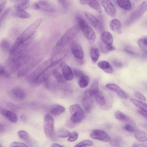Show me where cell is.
<instances>
[{"instance_id":"6da1fadb","label":"cell","mask_w":147,"mask_h":147,"mask_svg":"<svg viewBox=\"0 0 147 147\" xmlns=\"http://www.w3.org/2000/svg\"><path fill=\"white\" fill-rule=\"evenodd\" d=\"M43 21L39 18L33 23L19 36L12 45L9 53L11 54L20 45L28 40L33 35Z\"/></svg>"},{"instance_id":"7a4b0ae2","label":"cell","mask_w":147,"mask_h":147,"mask_svg":"<svg viewBox=\"0 0 147 147\" xmlns=\"http://www.w3.org/2000/svg\"><path fill=\"white\" fill-rule=\"evenodd\" d=\"M80 29L78 24H76L68 30L57 42L53 48V53L56 54L62 50L76 35Z\"/></svg>"},{"instance_id":"3957f363","label":"cell","mask_w":147,"mask_h":147,"mask_svg":"<svg viewBox=\"0 0 147 147\" xmlns=\"http://www.w3.org/2000/svg\"><path fill=\"white\" fill-rule=\"evenodd\" d=\"M76 19L78 22L80 29L88 43L90 45H92L96 39V34L94 30L81 17L76 16Z\"/></svg>"},{"instance_id":"277c9868","label":"cell","mask_w":147,"mask_h":147,"mask_svg":"<svg viewBox=\"0 0 147 147\" xmlns=\"http://www.w3.org/2000/svg\"><path fill=\"white\" fill-rule=\"evenodd\" d=\"M52 67L50 58L45 60L28 76L27 80L32 84L38 77Z\"/></svg>"},{"instance_id":"5b68a950","label":"cell","mask_w":147,"mask_h":147,"mask_svg":"<svg viewBox=\"0 0 147 147\" xmlns=\"http://www.w3.org/2000/svg\"><path fill=\"white\" fill-rule=\"evenodd\" d=\"M69 112L71 115L70 120L76 124H78L84 118V112L78 104L71 105L69 107Z\"/></svg>"},{"instance_id":"8992f818","label":"cell","mask_w":147,"mask_h":147,"mask_svg":"<svg viewBox=\"0 0 147 147\" xmlns=\"http://www.w3.org/2000/svg\"><path fill=\"white\" fill-rule=\"evenodd\" d=\"M147 10V1L142 3L131 14L126 24L129 25L139 19Z\"/></svg>"},{"instance_id":"52a82bcc","label":"cell","mask_w":147,"mask_h":147,"mask_svg":"<svg viewBox=\"0 0 147 147\" xmlns=\"http://www.w3.org/2000/svg\"><path fill=\"white\" fill-rule=\"evenodd\" d=\"M31 59V56L26 53L13 62L9 66V72L13 73L20 69Z\"/></svg>"},{"instance_id":"ba28073f","label":"cell","mask_w":147,"mask_h":147,"mask_svg":"<svg viewBox=\"0 0 147 147\" xmlns=\"http://www.w3.org/2000/svg\"><path fill=\"white\" fill-rule=\"evenodd\" d=\"M41 59L36 58L30 60L24 65L20 69L17 74L18 77H22L34 68L41 61Z\"/></svg>"},{"instance_id":"9c48e42d","label":"cell","mask_w":147,"mask_h":147,"mask_svg":"<svg viewBox=\"0 0 147 147\" xmlns=\"http://www.w3.org/2000/svg\"><path fill=\"white\" fill-rule=\"evenodd\" d=\"M44 128L46 136L51 139L54 133V121L53 117L49 114H47L45 117Z\"/></svg>"},{"instance_id":"30bf717a","label":"cell","mask_w":147,"mask_h":147,"mask_svg":"<svg viewBox=\"0 0 147 147\" xmlns=\"http://www.w3.org/2000/svg\"><path fill=\"white\" fill-rule=\"evenodd\" d=\"M84 13L89 23L98 33H101L103 32V26L99 20L88 12L85 11Z\"/></svg>"},{"instance_id":"8fae6325","label":"cell","mask_w":147,"mask_h":147,"mask_svg":"<svg viewBox=\"0 0 147 147\" xmlns=\"http://www.w3.org/2000/svg\"><path fill=\"white\" fill-rule=\"evenodd\" d=\"M32 7L36 9L52 12L55 11V9L52 5L45 0H40L35 3Z\"/></svg>"},{"instance_id":"7c38bea8","label":"cell","mask_w":147,"mask_h":147,"mask_svg":"<svg viewBox=\"0 0 147 147\" xmlns=\"http://www.w3.org/2000/svg\"><path fill=\"white\" fill-rule=\"evenodd\" d=\"M101 5L106 13L112 17L116 15V10L115 6L110 0H101Z\"/></svg>"},{"instance_id":"4fadbf2b","label":"cell","mask_w":147,"mask_h":147,"mask_svg":"<svg viewBox=\"0 0 147 147\" xmlns=\"http://www.w3.org/2000/svg\"><path fill=\"white\" fill-rule=\"evenodd\" d=\"M82 104L86 112L89 113L91 111L93 107V101L89 90L86 91L84 93Z\"/></svg>"},{"instance_id":"5bb4252c","label":"cell","mask_w":147,"mask_h":147,"mask_svg":"<svg viewBox=\"0 0 147 147\" xmlns=\"http://www.w3.org/2000/svg\"><path fill=\"white\" fill-rule=\"evenodd\" d=\"M90 136L94 139L108 142L111 141L109 136L105 131L100 129H95L91 133Z\"/></svg>"},{"instance_id":"9a60e30c","label":"cell","mask_w":147,"mask_h":147,"mask_svg":"<svg viewBox=\"0 0 147 147\" xmlns=\"http://www.w3.org/2000/svg\"><path fill=\"white\" fill-rule=\"evenodd\" d=\"M70 48L72 54L76 58L83 59V52L81 47L79 44L72 42L71 44Z\"/></svg>"},{"instance_id":"2e32d148","label":"cell","mask_w":147,"mask_h":147,"mask_svg":"<svg viewBox=\"0 0 147 147\" xmlns=\"http://www.w3.org/2000/svg\"><path fill=\"white\" fill-rule=\"evenodd\" d=\"M69 52V51L68 49H65L55 54L50 58L52 66L56 65L65 58L68 54Z\"/></svg>"},{"instance_id":"e0dca14e","label":"cell","mask_w":147,"mask_h":147,"mask_svg":"<svg viewBox=\"0 0 147 147\" xmlns=\"http://www.w3.org/2000/svg\"><path fill=\"white\" fill-rule=\"evenodd\" d=\"M90 93L96 100L98 104L101 106H104L106 104V101L102 92L99 89L89 90Z\"/></svg>"},{"instance_id":"ac0fdd59","label":"cell","mask_w":147,"mask_h":147,"mask_svg":"<svg viewBox=\"0 0 147 147\" xmlns=\"http://www.w3.org/2000/svg\"><path fill=\"white\" fill-rule=\"evenodd\" d=\"M62 75L65 80H71L74 78L72 71L70 67L65 63H62L60 65Z\"/></svg>"},{"instance_id":"d6986e66","label":"cell","mask_w":147,"mask_h":147,"mask_svg":"<svg viewBox=\"0 0 147 147\" xmlns=\"http://www.w3.org/2000/svg\"><path fill=\"white\" fill-rule=\"evenodd\" d=\"M106 87L109 89L115 92L121 98L127 99L128 97L127 95L121 88L117 84L110 83L106 85Z\"/></svg>"},{"instance_id":"ffe728a7","label":"cell","mask_w":147,"mask_h":147,"mask_svg":"<svg viewBox=\"0 0 147 147\" xmlns=\"http://www.w3.org/2000/svg\"><path fill=\"white\" fill-rule=\"evenodd\" d=\"M81 4L88 5L99 13H101L102 10L99 3L97 0H79Z\"/></svg>"},{"instance_id":"44dd1931","label":"cell","mask_w":147,"mask_h":147,"mask_svg":"<svg viewBox=\"0 0 147 147\" xmlns=\"http://www.w3.org/2000/svg\"><path fill=\"white\" fill-rule=\"evenodd\" d=\"M0 113L7 119L13 123H16L18 121V118L16 115L13 112L3 108L0 109Z\"/></svg>"},{"instance_id":"7402d4cb","label":"cell","mask_w":147,"mask_h":147,"mask_svg":"<svg viewBox=\"0 0 147 147\" xmlns=\"http://www.w3.org/2000/svg\"><path fill=\"white\" fill-rule=\"evenodd\" d=\"M51 71L48 69L38 77L32 84L34 86H37L42 83L47 81L50 75Z\"/></svg>"},{"instance_id":"603a6c76","label":"cell","mask_w":147,"mask_h":147,"mask_svg":"<svg viewBox=\"0 0 147 147\" xmlns=\"http://www.w3.org/2000/svg\"><path fill=\"white\" fill-rule=\"evenodd\" d=\"M109 26L113 31L118 34L121 33V26L120 21L116 19L111 20L109 22Z\"/></svg>"},{"instance_id":"cb8c5ba5","label":"cell","mask_w":147,"mask_h":147,"mask_svg":"<svg viewBox=\"0 0 147 147\" xmlns=\"http://www.w3.org/2000/svg\"><path fill=\"white\" fill-rule=\"evenodd\" d=\"M100 38L102 42L106 45H113V38L111 33L107 31L101 33Z\"/></svg>"},{"instance_id":"d4e9b609","label":"cell","mask_w":147,"mask_h":147,"mask_svg":"<svg viewBox=\"0 0 147 147\" xmlns=\"http://www.w3.org/2000/svg\"><path fill=\"white\" fill-rule=\"evenodd\" d=\"M65 111V108L60 105L55 104L52 105L49 109L50 112L55 116L60 115Z\"/></svg>"},{"instance_id":"484cf974","label":"cell","mask_w":147,"mask_h":147,"mask_svg":"<svg viewBox=\"0 0 147 147\" xmlns=\"http://www.w3.org/2000/svg\"><path fill=\"white\" fill-rule=\"evenodd\" d=\"M11 94L14 98L20 100H22L25 96L24 91L19 88H16L12 89L11 91Z\"/></svg>"},{"instance_id":"4316f807","label":"cell","mask_w":147,"mask_h":147,"mask_svg":"<svg viewBox=\"0 0 147 147\" xmlns=\"http://www.w3.org/2000/svg\"><path fill=\"white\" fill-rule=\"evenodd\" d=\"M98 66L106 72L111 74L113 72V69L110 64L106 61H102L99 62Z\"/></svg>"},{"instance_id":"83f0119b","label":"cell","mask_w":147,"mask_h":147,"mask_svg":"<svg viewBox=\"0 0 147 147\" xmlns=\"http://www.w3.org/2000/svg\"><path fill=\"white\" fill-rule=\"evenodd\" d=\"M29 0H21L17 2L15 5L16 10H24L29 6Z\"/></svg>"},{"instance_id":"f1b7e54d","label":"cell","mask_w":147,"mask_h":147,"mask_svg":"<svg viewBox=\"0 0 147 147\" xmlns=\"http://www.w3.org/2000/svg\"><path fill=\"white\" fill-rule=\"evenodd\" d=\"M90 57L93 63L97 62L99 58L100 52L99 49L94 47H91L90 49Z\"/></svg>"},{"instance_id":"f546056e","label":"cell","mask_w":147,"mask_h":147,"mask_svg":"<svg viewBox=\"0 0 147 147\" xmlns=\"http://www.w3.org/2000/svg\"><path fill=\"white\" fill-rule=\"evenodd\" d=\"M138 44L144 55H147V37L140 38L138 40Z\"/></svg>"},{"instance_id":"4dcf8cb0","label":"cell","mask_w":147,"mask_h":147,"mask_svg":"<svg viewBox=\"0 0 147 147\" xmlns=\"http://www.w3.org/2000/svg\"><path fill=\"white\" fill-rule=\"evenodd\" d=\"M134 136L135 138L139 142H144L147 141V134L141 131H135Z\"/></svg>"},{"instance_id":"1f68e13d","label":"cell","mask_w":147,"mask_h":147,"mask_svg":"<svg viewBox=\"0 0 147 147\" xmlns=\"http://www.w3.org/2000/svg\"><path fill=\"white\" fill-rule=\"evenodd\" d=\"M118 5L123 9L129 11L131 8V5L129 0H116Z\"/></svg>"},{"instance_id":"d6a6232c","label":"cell","mask_w":147,"mask_h":147,"mask_svg":"<svg viewBox=\"0 0 147 147\" xmlns=\"http://www.w3.org/2000/svg\"><path fill=\"white\" fill-rule=\"evenodd\" d=\"M131 101L135 106L139 108L141 110L147 113V104L144 102L136 99L131 98Z\"/></svg>"},{"instance_id":"836d02e7","label":"cell","mask_w":147,"mask_h":147,"mask_svg":"<svg viewBox=\"0 0 147 147\" xmlns=\"http://www.w3.org/2000/svg\"><path fill=\"white\" fill-rule=\"evenodd\" d=\"M12 46L11 43L7 39H3L1 41V48L5 52L9 53Z\"/></svg>"},{"instance_id":"e575fe53","label":"cell","mask_w":147,"mask_h":147,"mask_svg":"<svg viewBox=\"0 0 147 147\" xmlns=\"http://www.w3.org/2000/svg\"><path fill=\"white\" fill-rule=\"evenodd\" d=\"M89 82V77L85 75L83 77L79 78L78 83L80 87L81 88H84L88 85Z\"/></svg>"},{"instance_id":"d590c367","label":"cell","mask_w":147,"mask_h":147,"mask_svg":"<svg viewBox=\"0 0 147 147\" xmlns=\"http://www.w3.org/2000/svg\"><path fill=\"white\" fill-rule=\"evenodd\" d=\"M14 15L18 17L22 18H30L31 15L24 10H17L14 13Z\"/></svg>"},{"instance_id":"8d00e7d4","label":"cell","mask_w":147,"mask_h":147,"mask_svg":"<svg viewBox=\"0 0 147 147\" xmlns=\"http://www.w3.org/2000/svg\"><path fill=\"white\" fill-rule=\"evenodd\" d=\"M19 137L22 140L26 142H29L30 140V137L28 134L23 130L19 131L18 132Z\"/></svg>"},{"instance_id":"74e56055","label":"cell","mask_w":147,"mask_h":147,"mask_svg":"<svg viewBox=\"0 0 147 147\" xmlns=\"http://www.w3.org/2000/svg\"><path fill=\"white\" fill-rule=\"evenodd\" d=\"M55 133L59 138H67L71 134L69 131L64 129H59Z\"/></svg>"},{"instance_id":"f35d334b","label":"cell","mask_w":147,"mask_h":147,"mask_svg":"<svg viewBox=\"0 0 147 147\" xmlns=\"http://www.w3.org/2000/svg\"><path fill=\"white\" fill-rule=\"evenodd\" d=\"M52 73L58 82L62 83L65 81V79L63 76L57 70L55 69L53 70Z\"/></svg>"},{"instance_id":"ab89813d","label":"cell","mask_w":147,"mask_h":147,"mask_svg":"<svg viewBox=\"0 0 147 147\" xmlns=\"http://www.w3.org/2000/svg\"><path fill=\"white\" fill-rule=\"evenodd\" d=\"M115 116L116 119L121 121H126L128 119L127 117L125 115L119 111L116 112Z\"/></svg>"},{"instance_id":"60d3db41","label":"cell","mask_w":147,"mask_h":147,"mask_svg":"<svg viewBox=\"0 0 147 147\" xmlns=\"http://www.w3.org/2000/svg\"><path fill=\"white\" fill-rule=\"evenodd\" d=\"M93 144L92 141L89 140H85L81 141L76 144L75 147H82L92 146Z\"/></svg>"},{"instance_id":"b9f144b4","label":"cell","mask_w":147,"mask_h":147,"mask_svg":"<svg viewBox=\"0 0 147 147\" xmlns=\"http://www.w3.org/2000/svg\"><path fill=\"white\" fill-rule=\"evenodd\" d=\"M60 6L65 10L69 8L70 3L68 0H57Z\"/></svg>"},{"instance_id":"7bdbcfd3","label":"cell","mask_w":147,"mask_h":147,"mask_svg":"<svg viewBox=\"0 0 147 147\" xmlns=\"http://www.w3.org/2000/svg\"><path fill=\"white\" fill-rule=\"evenodd\" d=\"M0 75L1 77L7 78L10 77V74L9 72L5 70L3 66L0 65Z\"/></svg>"},{"instance_id":"ee69618b","label":"cell","mask_w":147,"mask_h":147,"mask_svg":"<svg viewBox=\"0 0 147 147\" xmlns=\"http://www.w3.org/2000/svg\"><path fill=\"white\" fill-rule=\"evenodd\" d=\"M10 8H8L2 12L0 17V21L1 23L5 19L7 16V14L10 10Z\"/></svg>"},{"instance_id":"f6af8a7d","label":"cell","mask_w":147,"mask_h":147,"mask_svg":"<svg viewBox=\"0 0 147 147\" xmlns=\"http://www.w3.org/2000/svg\"><path fill=\"white\" fill-rule=\"evenodd\" d=\"M78 136V133L76 132H73L71 133L68 139V141L69 142H72L76 140Z\"/></svg>"},{"instance_id":"bcb514c9","label":"cell","mask_w":147,"mask_h":147,"mask_svg":"<svg viewBox=\"0 0 147 147\" xmlns=\"http://www.w3.org/2000/svg\"><path fill=\"white\" fill-rule=\"evenodd\" d=\"M73 73L75 76L80 78L85 75L81 71L77 69H74L73 70Z\"/></svg>"},{"instance_id":"7dc6e473","label":"cell","mask_w":147,"mask_h":147,"mask_svg":"<svg viewBox=\"0 0 147 147\" xmlns=\"http://www.w3.org/2000/svg\"><path fill=\"white\" fill-rule=\"evenodd\" d=\"M134 95L137 98L142 101H146V98L145 96L139 92H135Z\"/></svg>"},{"instance_id":"c3c4849f","label":"cell","mask_w":147,"mask_h":147,"mask_svg":"<svg viewBox=\"0 0 147 147\" xmlns=\"http://www.w3.org/2000/svg\"><path fill=\"white\" fill-rule=\"evenodd\" d=\"M10 147H27V146L23 143L18 142H14L10 144Z\"/></svg>"},{"instance_id":"681fc988","label":"cell","mask_w":147,"mask_h":147,"mask_svg":"<svg viewBox=\"0 0 147 147\" xmlns=\"http://www.w3.org/2000/svg\"><path fill=\"white\" fill-rule=\"evenodd\" d=\"M121 144L120 140L119 138H115L111 141V144L113 146H119Z\"/></svg>"},{"instance_id":"f907efd6","label":"cell","mask_w":147,"mask_h":147,"mask_svg":"<svg viewBox=\"0 0 147 147\" xmlns=\"http://www.w3.org/2000/svg\"><path fill=\"white\" fill-rule=\"evenodd\" d=\"M133 49V48L129 47H126L124 48L125 51L127 53L132 55H136V53Z\"/></svg>"},{"instance_id":"816d5d0a","label":"cell","mask_w":147,"mask_h":147,"mask_svg":"<svg viewBox=\"0 0 147 147\" xmlns=\"http://www.w3.org/2000/svg\"><path fill=\"white\" fill-rule=\"evenodd\" d=\"M125 127L126 130L128 131L131 132H134L135 131L134 128L132 126L129 124L126 125Z\"/></svg>"},{"instance_id":"f5cc1de1","label":"cell","mask_w":147,"mask_h":147,"mask_svg":"<svg viewBox=\"0 0 147 147\" xmlns=\"http://www.w3.org/2000/svg\"><path fill=\"white\" fill-rule=\"evenodd\" d=\"M77 124L74 123L70 120H68L66 123V125L69 128H72L76 126Z\"/></svg>"},{"instance_id":"db71d44e","label":"cell","mask_w":147,"mask_h":147,"mask_svg":"<svg viewBox=\"0 0 147 147\" xmlns=\"http://www.w3.org/2000/svg\"><path fill=\"white\" fill-rule=\"evenodd\" d=\"M112 63L113 65L118 67H121L123 65L121 63L117 61H113Z\"/></svg>"},{"instance_id":"11a10c76","label":"cell","mask_w":147,"mask_h":147,"mask_svg":"<svg viewBox=\"0 0 147 147\" xmlns=\"http://www.w3.org/2000/svg\"><path fill=\"white\" fill-rule=\"evenodd\" d=\"M133 147H147V143H135L133 145Z\"/></svg>"},{"instance_id":"9f6ffc18","label":"cell","mask_w":147,"mask_h":147,"mask_svg":"<svg viewBox=\"0 0 147 147\" xmlns=\"http://www.w3.org/2000/svg\"><path fill=\"white\" fill-rule=\"evenodd\" d=\"M7 3L6 0H3L1 3L0 5V10L1 12L3 10L6 6Z\"/></svg>"},{"instance_id":"6f0895ef","label":"cell","mask_w":147,"mask_h":147,"mask_svg":"<svg viewBox=\"0 0 147 147\" xmlns=\"http://www.w3.org/2000/svg\"><path fill=\"white\" fill-rule=\"evenodd\" d=\"M139 113L142 115L144 117L147 118V113L144 112L141 110H139L138 111Z\"/></svg>"},{"instance_id":"680465c9","label":"cell","mask_w":147,"mask_h":147,"mask_svg":"<svg viewBox=\"0 0 147 147\" xmlns=\"http://www.w3.org/2000/svg\"><path fill=\"white\" fill-rule=\"evenodd\" d=\"M78 63L80 65H82L83 63V59H80L76 58Z\"/></svg>"},{"instance_id":"91938a15","label":"cell","mask_w":147,"mask_h":147,"mask_svg":"<svg viewBox=\"0 0 147 147\" xmlns=\"http://www.w3.org/2000/svg\"><path fill=\"white\" fill-rule=\"evenodd\" d=\"M63 146L60 144L57 143H53L52 144L51 147H63Z\"/></svg>"},{"instance_id":"94428289","label":"cell","mask_w":147,"mask_h":147,"mask_svg":"<svg viewBox=\"0 0 147 147\" xmlns=\"http://www.w3.org/2000/svg\"><path fill=\"white\" fill-rule=\"evenodd\" d=\"M20 118L23 121H25L27 119L26 117L24 115H21Z\"/></svg>"},{"instance_id":"6125c7cd","label":"cell","mask_w":147,"mask_h":147,"mask_svg":"<svg viewBox=\"0 0 147 147\" xmlns=\"http://www.w3.org/2000/svg\"><path fill=\"white\" fill-rule=\"evenodd\" d=\"M4 129L3 126L1 124L0 125V131H3Z\"/></svg>"},{"instance_id":"be15d7a7","label":"cell","mask_w":147,"mask_h":147,"mask_svg":"<svg viewBox=\"0 0 147 147\" xmlns=\"http://www.w3.org/2000/svg\"><path fill=\"white\" fill-rule=\"evenodd\" d=\"M19 0H10V1L12 2H14L18 1Z\"/></svg>"}]
</instances>
